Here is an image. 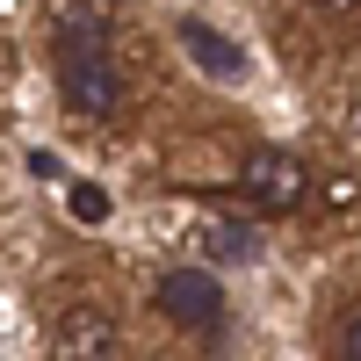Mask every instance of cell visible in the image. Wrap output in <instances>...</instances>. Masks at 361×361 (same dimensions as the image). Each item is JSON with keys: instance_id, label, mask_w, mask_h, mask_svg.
<instances>
[{"instance_id": "obj_4", "label": "cell", "mask_w": 361, "mask_h": 361, "mask_svg": "<svg viewBox=\"0 0 361 361\" xmlns=\"http://www.w3.org/2000/svg\"><path fill=\"white\" fill-rule=\"evenodd\" d=\"M116 318L109 311H94V304H73L66 318L51 325V354L58 361H116Z\"/></svg>"}, {"instance_id": "obj_10", "label": "cell", "mask_w": 361, "mask_h": 361, "mask_svg": "<svg viewBox=\"0 0 361 361\" xmlns=\"http://www.w3.org/2000/svg\"><path fill=\"white\" fill-rule=\"evenodd\" d=\"M318 8H325V15H347V8H361V0H318Z\"/></svg>"}, {"instance_id": "obj_6", "label": "cell", "mask_w": 361, "mask_h": 361, "mask_svg": "<svg viewBox=\"0 0 361 361\" xmlns=\"http://www.w3.org/2000/svg\"><path fill=\"white\" fill-rule=\"evenodd\" d=\"M195 246H202L209 267H246V260H260V231L238 224V217H202L195 224Z\"/></svg>"}, {"instance_id": "obj_8", "label": "cell", "mask_w": 361, "mask_h": 361, "mask_svg": "<svg viewBox=\"0 0 361 361\" xmlns=\"http://www.w3.org/2000/svg\"><path fill=\"white\" fill-rule=\"evenodd\" d=\"M73 217L80 224H102L109 217V188H102V180H73Z\"/></svg>"}, {"instance_id": "obj_11", "label": "cell", "mask_w": 361, "mask_h": 361, "mask_svg": "<svg viewBox=\"0 0 361 361\" xmlns=\"http://www.w3.org/2000/svg\"><path fill=\"white\" fill-rule=\"evenodd\" d=\"M354 137H361V109H354Z\"/></svg>"}, {"instance_id": "obj_9", "label": "cell", "mask_w": 361, "mask_h": 361, "mask_svg": "<svg viewBox=\"0 0 361 361\" xmlns=\"http://www.w3.org/2000/svg\"><path fill=\"white\" fill-rule=\"evenodd\" d=\"M340 361H361V311L340 325Z\"/></svg>"}, {"instance_id": "obj_7", "label": "cell", "mask_w": 361, "mask_h": 361, "mask_svg": "<svg viewBox=\"0 0 361 361\" xmlns=\"http://www.w3.org/2000/svg\"><path fill=\"white\" fill-rule=\"evenodd\" d=\"M109 29L94 8H80V0H66V8H51V44H102Z\"/></svg>"}, {"instance_id": "obj_2", "label": "cell", "mask_w": 361, "mask_h": 361, "mask_svg": "<svg viewBox=\"0 0 361 361\" xmlns=\"http://www.w3.org/2000/svg\"><path fill=\"white\" fill-rule=\"evenodd\" d=\"M238 195H246L253 209H296L311 195V166L304 152H289V145H253L246 159H238Z\"/></svg>"}, {"instance_id": "obj_3", "label": "cell", "mask_w": 361, "mask_h": 361, "mask_svg": "<svg viewBox=\"0 0 361 361\" xmlns=\"http://www.w3.org/2000/svg\"><path fill=\"white\" fill-rule=\"evenodd\" d=\"M152 304H159V318L188 325V333H209V325H224V282L209 267H166Z\"/></svg>"}, {"instance_id": "obj_5", "label": "cell", "mask_w": 361, "mask_h": 361, "mask_svg": "<svg viewBox=\"0 0 361 361\" xmlns=\"http://www.w3.org/2000/svg\"><path fill=\"white\" fill-rule=\"evenodd\" d=\"M173 37H180V51H188L209 80H238V73H246V51H238L231 37H217V29H209L202 15H180V29H173Z\"/></svg>"}, {"instance_id": "obj_1", "label": "cell", "mask_w": 361, "mask_h": 361, "mask_svg": "<svg viewBox=\"0 0 361 361\" xmlns=\"http://www.w3.org/2000/svg\"><path fill=\"white\" fill-rule=\"evenodd\" d=\"M51 66H58V94H66L73 116H116L123 109V73H116L109 44H51Z\"/></svg>"}]
</instances>
